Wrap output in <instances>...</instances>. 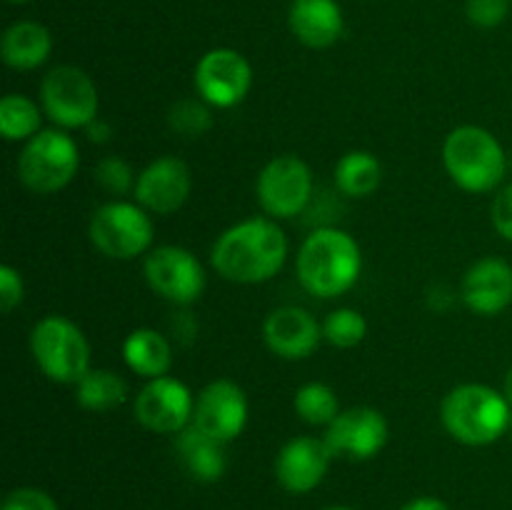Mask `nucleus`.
<instances>
[{
	"mask_svg": "<svg viewBox=\"0 0 512 510\" xmlns=\"http://www.w3.org/2000/svg\"><path fill=\"white\" fill-rule=\"evenodd\" d=\"M3 510H60V508L58 503L45 493V490L23 485V488H15L5 495Z\"/></svg>",
	"mask_w": 512,
	"mask_h": 510,
	"instance_id": "7c9ffc66",
	"label": "nucleus"
},
{
	"mask_svg": "<svg viewBox=\"0 0 512 510\" xmlns=\"http://www.w3.org/2000/svg\"><path fill=\"white\" fill-rule=\"evenodd\" d=\"M25 298L23 275L13 265H0V310L5 315L13 313Z\"/></svg>",
	"mask_w": 512,
	"mask_h": 510,
	"instance_id": "2f4dec72",
	"label": "nucleus"
},
{
	"mask_svg": "<svg viewBox=\"0 0 512 510\" xmlns=\"http://www.w3.org/2000/svg\"><path fill=\"white\" fill-rule=\"evenodd\" d=\"M440 423L445 433L470 448L493 445L508 433L512 405L503 390L485 383H463L448 390L440 403Z\"/></svg>",
	"mask_w": 512,
	"mask_h": 510,
	"instance_id": "7ed1b4c3",
	"label": "nucleus"
},
{
	"mask_svg": "<svg viewBox=\"0 0 512 510\" xmlns=\"http://www.w3.org/2000/svg\"><path fill=\"white\" fill-rule=\"evenodd\" d=\"M368 335V320L355 308H335L323 320V338L333 348H358Z\"/></svg>",
	"mask_w": 512,
	"mask_h": 510,
	"instance_id": "bb28decb",
	"label": "nucleus"
},
{
	"mask_svg": "<svg viewBox=\"0 0 512 510\" xmlns=\"http://www.w3.org/2000/svg\"><path fill=\"white\" fill-rule=\"evenodd\" d=\"M193 88L210 108L230 110L248 98L253 88V65L240 50L213 48L195 63Z\"/></svg>",
	"mask_w": 512,
	"mask_h": 510,
	"instance_id": "9b49d317",
	"label": "nucleus"
},
{
	"mask_svg": "<svg viewBox=\"0 0 512 510\" xmlns=\"http://www.w3.org/2000/svg\"><path fill=\"white\" fill-rule=\"evenodd\" d=\"M335 455L330 453L325 438L295 435L275 455V480L293 495L313 493L328 475Z\"/></svg>",
	"mask_w": 512,
	"mask_h": 510,
	"instance_id": "dca6fc26",
	"label": "nucleus"
},
{
	"mask_svg": "<svg viewBox=\"0 0 512 510\" xmlns=\"http://www.w3.org/2000/svg\"><path fill=\"white\" fill-rule=\"evenodd\" d=\"M465 15L475 28L493 30L503 25L510 15V0H468Z\"/></svg>",
	"mask_w": 512,
	"mask_h": 510,
	"instance_id": "c756f323",
	"label": "nucleus"
},
{
	"mask_svg": "<svg viewBox=\"0 0 512 510\" xmlns=\"http://www.w3.org/2000/svg\"><path fill=\"white\" fill-rule=\"evenodd\" d=\"M75 388V403L90 413H108L128 398V383L110 368H90Z\"/></svg>",
	"mask_w": 512,
	"mask_h": 510,
	"instance_id": "b1692460",
	"label": "nucleus"
},
{
	"mask_svg": "<svg viewBox=\"0 0 512 510\" xmlns=\"http://www.w3.org/2000/svg\"><path fill=\"white\" fill-rule=\"evenodd\" d=\"M288 25L300 45L325 50L343 38L345 15L338 0H293Z\"/></svg>",
	"mask_w": 512,
	"mask_h": 510,
	"instance_id": "6ab92c4d",
	"label": "nucleus"
},
{
	"mask_svg": "<svg viewBox=\"0 0 512 510\" xmlns=\"http://www.w3.org/2000/svg\"><path fill=\"white\" fill-rule=\"evenodd\" d=\"M123 360L143 380L163 378L173 368V345L160 330L135 328L123 340Z\"/></svg>",
	"mask_w": 512,
	"mask_h": 510,
	"instance_id": "4be33fe9",
	"label": "nucleus"
},
{
	"mask_svg": "<svg viewBox=\"0 0 512 510\" xmlns=\"http://www.w3.org/2000/svg\"><path fill=\"white\" fill-rule=\"evenodd\" d=\"M288 253V235L280 228V220L253 215L225 228L215 238L210 265L230 283L260 285L285 268Z\"/></svg>",
	"mask_w": 512,
	"mask_h": 510,
	"instance_id": "f257e3e1",
	"label": "nucleus"
},
{
	"mask_svg": "<svg viewBox=\"0 0 512 510\" xmlns=\"http://www.w3.org/2000/svg\"><path fill=\"white\" fill-rule=\"evenodd\" d=\"M80 168V148L68 130L48 128L23 143L18 155V180L35 195L60 193L73 183Z\"/></svg>",
	"mask_w": 512,
	"mask_h": 510,
	"instance_id": "423d86ee",
	"label": "nucleus"
},
{
	"mask_svg": "<svg viewBox=\"0 0 512 510\" xmlns=\"http://www.w3.org/2000/svg\"><path fill=\"white\" fill-rule=\"evenodd\" d=\"M403 510H453L448 503H443L440 498H433V495H420V498H413L410 503L403 505Z\"/></svg>",
	"mask_w": 512,
	"mask_h": 510,
	"instance_id": "72a5a7b5",
	"label": "nucleus"
},
{
	"mask_svg": "<svg viewBox=\"0 0 512 510\" xmlns=\"http://www.w3.org/2000/svg\"><path fill=\"white\" fill-rule=\"evenodd\" d=\"M93 178L105 193L113 195V200L135 193V183H138V173L120 155H105L103 160H98Z\"/></svg>",
	"mask_w": 512,
	"mask_h": 510,
	"instance_id": "c85d7f7f",
	"label": "nucleus"
},
{
	"mask_svg": "<svg viewBox=\"0 0 512 510\" xmlns=\"http://www.w3.org/2000/svg\"><path fill=\"white\" fill-rule=\"evenodd\" d=\"M85 130H88V135H90V140H93V143H108L110 135H113L110 125L105 123V120H100V118H95L93 123H90Z\"/></svg>",
	"mask_w": 512,
	"mask_h": 510,
	"instance_id": "f704fd0d",
	"label": "nucleus"
},
{
	"mask_svg": "<svg viewBox=\"0 0 512 510\" xmlns=\"http://www.w3.org/2000/svg\"><path fill=\"white\" fill-rule=\"evenodd\" d=\"M145 283L150 285L155 295H160L168 303L193 305L205 293V275L203 263L193 250L183 248V245H160L145 255L143 263Z\"/></svg>",
	"mask_w": 512,
	"mask_h": 510,
	"instance_id": "9d476101",
	"label": "nucleus"
},
{
	"mask_svg": "<svg viewBox=\"0 0 512 510\" xmlns=\"http://www.w3.org/2000/svg\"><path fill=\"white\" fill-rule=\"evenodd\" d=\"M333 178L345 198H370L383 183V163L370 150H348L335 163Z\"/></svg>",
	"mask_w": 512,
	"mask_h": 510,
	"instance_id": "5701e85b",
	"label": "nucleus"
},
{
	"mask_svg": "<svg viewBox=\"0 0 512 510\" xmlns=\"http://www.w3.org/2000/svg\"><path fill=\"white\" fill-rule=\"evenodd\" d=\"M250 420V403L245 390L235 380H210L195 395L193 425L220 443H233L245 433Z\"/></svg>",
	"mask_w": 512,
	"mask_h": 510,
	"instance_id": "ddd939ff",
	"label": "nucleus"
},
{
	"mask_svg": "<svg viewBox=\"0 0 512 510\" xmlns=\"http://www.w3.org/2000/svg\"><path fill=\"white\" fill-rule=\"evenodd\" d=\"M8 3H13V5H25V3H33V0H8Z\"/></svg>",
	"mask_w": 512,
	"mask_h": 510,
	"instance_id": "4c0bfd02",
	"label": "nucleus"
},
{
	"mask_svg": "<svg viewBox=\"0 0 512 510\" xmlns=\"http://www.w3.org/2000/svg\"><path fill=\"white\" fill-rule=\"evenodd\" d=\"M30 355L48 380L75 385L90 370V343L75 320L50 313L30 330Z\"/></svg>",
	"mask_w": 512,
	"mask_h": 510,
	"instance_id": "39448f33",
	"label": "nucleus"
},
{
	"mask_svg": "<svg viewBox=\"0 0 512 510\" xmlns=\"http://www.w3.org/2000/svg\"><path fill=\"white\" fill-rule=\"evenodd\" d=\"M293 408L303 423L318 425V428H328L343 410L338 393L328 383H320V380L305 383L295 390Z\"/></svg>",
	"mask_w": 512,
	"mask_h": 510,
	"instance_id": "a878e982",
	"label": "nucleus"
},
{
	"mask_svg": "<svg viewBox=\"0 0 512 510\" xmlns=\"http://www.w3.org/2000/svg\"><path fill=\"white\" fill-rule=\"evenodd\" d=\"M443 165L455 185L465 193H493L508 175L503 143L480 125H458L445 135Z\"/></svg>",
	"mask_w": 512,
	"mask_h": 510,
	"instance_id": "20e7f679",
	"label": "nucleus"
},
{
	"mask_svg": "<svg viewBox=\"0 0 512 510\" xmlns=\"http://www.w3.org/2000/svg\"><path fill=\"white\" fill-rule=\"evenodd\" d=\"M193 193V173L178 155H160L138 173L133 200L150 215H173Z\"/></svg>",
	"mask_w": 512,
	"mask_h": 510,
	"instance_id": "2eb2a0df",
	"label": "nucleus"
},
{
	"mask_svg": "<svg viewBox=\"0 0 512 510\" xmlns=\"http://www.w3.org/2000/svg\"><path fill=\"white\" fill-rule=\"evenodd\" d=\"M323 510H358V508H350V505H330V508H323Z\"/></svg>",
	"mask_w": 512,
	"mask_h": 510,
	"instance_id": "e433bc0d",
	"label": "nucleus"
},
{
	"mask_svg": "<svg viewBox=\"0 0 512 510\" xmlns=\"http://www.w3.org/2000/svg\"><path fill=\"white\" fill-rule=\"evenodd\" d=\"M263 340L273 355L283 360H305L318 350L323 323L300 305H280L263 320Z\"/></svg>",
	"mask_w": 512,
	"mask_h": 510,
	"instance_id": "f3484780",
	"label": "nucleus"
},
{
	"mask_svg": "<svg viewBox=\"0 0 512 510\" xmlns=\"http://www.w3.org/2000/svg\"><path fill=\"white\" fill-rule=\"evenodd\" d=\"M295 273L308 295L320 300L340 298L360 280L363 250L348 230L318 228L300 243Z\"/></svg>",
	"mask_w": 512,
	"mask_h": 510,
	"instance_id": "f03ea898",
	"label": "nucleus"
},
{
	"mask_svg": "<svg viewBox=\"0 0 512 510\" xmlns=\"http://www.w3.org/2000/svg\"><path fill=\"white\" fill-rule=\"evenodd\" d=\"M53 53V35L38 20H15L0 38V58L13 70H38Z\"/></svg>",
	"mask_w": 512,
	"mask_h": 510,
	"instance_id": "aec40b11",
	"label": "nucleus"
},
{
	"mask_svg": "<svg viewBox=\"0 0 512 510\" xmlns=\"http://www.w3.org/2000/svg\"><path fill=\"white\" fill-rule=\"evenodd\" d=\"M168 125L183 138H203L213 128V108L198 95L175 100L173 108L168 110Z\"/></svg>",
	"mask_w": 512,
	"mask_h": 510,
	"instance_id": "cd10ccee",
	"label": "nucleus"
},
{
	"mask_svg": "<svg viewBox=\"0 0 512 510\" xmlns=\"http://www.w3.org/2000/svg\"><path fill=\"white\" fill-rule=\"evenodd\" d=\"M313 170L300 155H275L263 165L255 180V198L268 218L290 220L313 200Z\"/></svg>",
	"mask_w": 512,
	"mask_h": 510,
	"instance_id": "1a4fd4ad",
	"label": "nucleus"
},
{
	"mask_svg": "<svg viewBox=\"0 0 512 510\" xmlns=\"http://www.w3.org/2000/svg\"><path fill=\"white\" fill-rule=\"evenodd\" d=\"M323 438L335 458L370 460L388 445L390 425L378 408L355 405L340 410L338 418L325 428Z\"/></svg>",
	"mask_w": 512,
	"mask_h": 510,
	"instance_id": "4468645a",
	"label": "nucleus"
},
{
	"mask_svg": "<svg viewBox=\"0 0 512 510\" xmlns=\"http://www.w3.org/2000/svg\"><path fill=\"white\" fill-rule=\"evenodd\" d=\"M195 395L173 375L145 380L133 398V415L145 430L158 435H178L193 425Z\"/></svg>",
	"mask_w": 512,
	"mask_h": 510,
	"instance_id": "f8f14e48",
	"label": "nucleus"
},
{
	"mask_svg": "<svg viewBox=\"0 0 512 510\" xmlns=\"http://www.w3.org/2000/svg\"><path fill=\"white\" fill-rule=\"evenodd\" d=\"M460 298L465 308L483 318H495L512 305V265L508 260L485 255L463 275Z\"/></svg>",
	"mask_w": 512,
	"mask_h": 510,
	"instance_id": "a211bd4d",
	"label": "nucleus"
},
{
	"mask_svg": "<svg viewBox=\"0 0 512 510\" xmlns=\"http://www.w3.org/2000/svg\"><path fill=\"white\" fill-rule=\"evenodd\" d=\"M490 223L500 238L512 243V183L503 185L495 193L493 205H490Z\"/></svg>",
	"mask_w": 512,
	"mask_h": 510,
	"instance_id": "473e14b6",
	"label": "nucleus"
},
{
	"mask_svg": "<svg viewBox=\"0 0 512 510\" xmlns=\"http://www.w3.org/2000/svg\"><path fill=\"white\" fill-rule=\"evenodd\" d=\"M503 393H505V398H508V403L512 405V365L508 368V373H505V380H503Z\"/></svg>",
	"mask_w": 512,
	"mask_h": 510,
	"instance_id": "c9c22d12",
	"label": "nucleus"
},
{
	"mask_svg": "<svg viewBox=\"0 0 512 510\" xmlns=\"http://www.w3.org/2000/svg\"><path fill=\"white\" fill-rule=\"evenodd\" d=\"M40 105L60 130H85L100 110V93L93 78L78 65H58L40 80Z\"/></svg>",
	"mask_w": 512,
	"mask_h": 510,
	"instance_id": "6e6552de",
	"label": "nucleus"
},
{
	"mask_svg": "<svg viewBox=\"0 0 512 510\" xmlns=\"http://www.w3.org/2000/svg\"><path fill=\"white\" fill-rule=\"evenodd\" d=\"M90 243L110 260H135L153 250V215L135 200H108L95 208L88 225Z\"/></svg>",
	"mask_w": 512,
	"mask_h": 510,
	"instance_id": "0eeeda50",
	"label": "nucleus"
},
{
	"mask_svg": "<svg viewBox=\"0 0 512 510\" xmlns=\"http://www.w3.org/2000/svg\"><path fill=\"white\" fill-rule=\"evenodd\" d=\"M43 105L23 93H8L0 100V135L8 143H28L43 130Z\"/></svg>",
	"mask_w": 512,
	"mask_h": 510,
	"instance_id": "393cba45",
	"label": "nucleus"
},
{
	"mask_svg": "<svg viewBox=\"0 0 512 510\" xmlns=\"http://www.w3.org/2000/svg\"><path fill=\"white\" fill-rule=\"evenodd\" d=\"M175 453L190 478L198 483H218L228 470L225 443L210 438L195 425H188L183 433L175 435Z\"/></svg>",
	"mask_w": 512,
	"mask_h": 510,
	"instance_id": "412c9836",
	"label": "nucleus"
}]
</instances>
